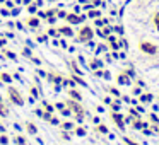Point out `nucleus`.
Listing matches in <instances>:
<instances>
[{
	"label": "nucleus",
	"mask_w": 159,
	"mask_h": 145,
	"mask_svg": "<svg viewBox=\"0 0 159 145\" xmlns=\"http://www.w3.org/2000/svg\"><path fill=\"white\" fill-rule=\"evenodd\" d=\"M93 34H94L93 29H91L89 26H84V28L79 31V41H84V43H86V41H91Z\"/></svg>",
	"instance_id": "nucleus-1"
},
{
	"label": "nucleus",
	"mask_w": 159,
	"mask_h": 145,
	"mask_svg": "<svg viewBox=\"0 0 159 145\" xmlns=\"http://www.w3.org/2000/svg\"><path fill=\"white\" fill-rule=\"evenodd\" d=\"M140 50L144 53H147V55H154V53L157 51V46L152 45V43H149V41H142L140 43Z\"/></svg>",
	"instance_id": "nucleus-2"
},
{
	"label": "nucleus",
	"mask_w": 159,
	"mask_h": 145,
	"mask_svg": "<svg viewBox=\"0 0 159 145\" xmlns=\"http://www.w3.org/2000/svg\"><path fill=\"white\" fill-rule=\"evenodd\" d=\"M9 96H11L12 103H16L17 106H22V104H24V101H22V97L19 96V92H17L16 89H9Z\"/></svg>",
	"instance_id": "nucleus-3"
},
{
	"label": "nucleus",
	"mask_w": 159,
	"mask_h": 145,
	"mask_svg": "<svg viewBox=\"0 0 159 145\" xmlns=\"http://www.w3.org/2000/svg\"><path fill=\"white\" fill-rule=\"evenodd\" d=\"M65 19L70 22V24H79V22H82L86 17H79L77 14H69V15H65Z\"/></svg>",
	"instance_id": "nucleus-4"
},
{
	"label": "nucleus",
	"mask_w": 159,
	"mask_h": 145,
	"mask_svg": "<svg viewBox=\"0 0 159 145\" xmlns=\"http://www.w3.org/2000/svg\"><path fill=\"white\" fill-rule=\"evenodd\" d=\"M26 22H28L29 28H38V26H39V19L38 17H29Z\"/></svg>",
	"instance_id": "nucleus-5"
},
{
	"label": "nucleus",
	"mask_w": 159,
	"mask_h": 145,
	"mask_svg": "<svg viewBox=\"0 0 159 145\" xmlns=\"http://www.w3.org/2000/svg\"><path fill=\"white\" fill-rule=\"evenodd\" d=\"M69 106L72 108V109L75 111V113H79V116H82V108H80L77 103H72V101H70V103H69Z\"/></svg>",
	"instance_id": "nucleus-6"
},
{
	"label": "nucleus",
	"mask_w": 159,
	"mask_h": 145,
	"mask_svg": "<svg viewBox=\"0 0 159 145\" xmlns=\"http://www.w3.org/2000/svg\"><path fill=\"white\" fill-rule=\"evenodd\" d=\"M58 33H62V34H65V36H74V31H72L70 28H67V26L60 28V29H58Z\"/></svg>",
	"instance_id": "nucleus-7"
},
{
	"label": "nucleus",
	"mask_w": 159,
	"mask_h": 145,
	"mask_svg": "<svg viewBox=\"0 0 159 145\" xmlns=\"http://www.w3.org/2000/svg\"><path fill=\"white\" fill-rule=\"evenodd\" d=\"M113 120H115V123H116L118 126H120L121 130H123V128H125V125H123V120H121V116H120V114H113Z\"/></svg>",
	"instance_id": "nucleus-8"
},
{
	"label": "nucleus",
	"mask_w": 159,
	"mask_h": 145,
	"mask_svg": "<svg viewBox=\"0 0 159 145\" xmlns=\"http://www.w3.org/2000/svg\"><path fill=\"white\" fill-rule=\"evenodd\" d=\"M26 128H28V131H29V133H33V135L36 133V126H34L33 123H28V125H26Z\"/></svg>",
	"instance_id": "nucleus-9"
},
{
	"label": "nucleus",
	"mask_w": 159,
	"mask_h": 145,
	"mask_svg": "<svg viewBox=\"0 0 159 145\" xmlns=\"http://www.w3.org/2000/svg\"><path fill=\"white\" fill-rule=\"evenodd\" d=\"M2 79H4V82H12V77L11 75H9V73H2Z\"/></svg>",
	"instance_id": "nucleus-10"
},
{
	"label": "nucleus",
	"mask_w": 159,
	"mask_h": 145,
	"mask_svg": "<svg viewBox=\"0 0 159 145\" xmlns=\"http://www.w3.org/2000/svg\"><path fill=\"white\" fill-rule=\"evenodd\" d=\"M70 92V96L74 97V99H77V101H80V94L79 92H75V90H69Z\"/></svg>",
	"instance_id": "nucleus-11"
},
{
	"label": "nucleus",
	"mask_w": 159,
	"mask_h": 145,
	"mask_svg": "<svg viewBox=\"0 0 159 145\" xmlns=\"http://www.w3.org/2000/svg\"><path fill=\"white\" fill-rule=\"evenodd\" d=\"M36 7H38V5H31V4H29V5H28V12L34 14V12H36Z\"/></svg>",
	"instance_id": "nucleus-12"
},
{
	"label": "nucleus",
	"mask_w": 159,
	"mask_h": 145,
	"mask_svg": "<svg viewBox=\"0 0 159 145\" xmlns=\"http://www.w3.org/2000/svg\"><path fill=\"white\" fill-rule=\"evenodd\" d=\"M118 82L120 84H128V79H125V75H120L118 77Z\"/></svg>",
	"instance_id": "nucleus-13"
},
{
	"label": "nucleus",
	"mask_w": 159,
	"mask_h": 145,
	"mask_svg": "<svg viewBox=\"0 0 159 145\" xmlns=\"http://www.w3.org/2000/svg\"><path fill=\"white\" fill-rule=\"evenodd\" d=\"M154 24H156V28L159 29V12H157V14L154 15Z\"/></svg>",
	"instance_id": "nucleus-14"
},
{
	"label": "nucleus",
	"mask_w": 159,
	"mask_h": 145,
	"mask_svg": "<svg viewBox=\"0 0 159 145\" xmlns=\"http://www.w3.org/2000/svg\"><path fill=\"white\" fill-rule=\"evenodd\" d=\"M16 142H17L19 145H26V142H24V138H22V137H17V138H16Z\"/></svg>",
	"instance_id": "nucleus-15"
},
{
	"label": "nucleus",
	"mask_w": 159,
	"mask_h": 145,
	"mask_svg": "<svg viewBox=\"0 0 159 145\" xmlns=\"http://www.w3.org/2000/svg\"><path fill=\"white\" fill-rule=\"evenodd\" d=\"M98 15H99V12H98V11H91L89 12V17H98Z\"/></svg>",
	"instance_id": "nucleus-16"
},
{
	"label": "nucleus",
	"mask_w": 159,
	"mask_h": 145,
	"mask_svg": "<svg viewBox=\"0 0 159 145\" xmlns=\"http://www.w3.org/2000/svg\"><path fill=\"white\" fill-rule=\"evenodd\" d=\"M7 137H0V143H2V145H7Z\"/></svg>",
	"instance_id": "nucleus-17"
},
{
	"label": "nucleus",
	"mask_w": 159,
	"mask_h": 145,
	"mask_svg": "<svg viewBox=\"0 0 159 145\" xmlns=\"http://www.w3.org/2000/svg\"><path fill=\"white\" fill-rule=\"evenodd\" d=\"M0 14H2V15H9L11 12H9L7 9H0Z\"/></svg>",
	"instance_id": "nucleus-18"
},
{
	"label": "nucleus",
	"mask_w": 159,
	"mask_h": 145,
	"mask_svg": "<svg viewBox=\"0 0 159 145\" xmlns=\"http://www.w3.org/2000/svg\"><path fill=\"white\" fill-rule=\"evenodd\" d=\"M48 34H50V36H57V34H58V31H55V29H50Z\"/></svg>",
	"instance_id": "nucleus-19"
},
{
	"label": "nucleus",
	"mask_w": 159,
	"mask_h": 145,
	"mask_svg": "<svg viewBox=\"0 0 159 145\" xmlns=\"http://www.w3.org/2000/svg\"><path fill=\"white\" fill-rule=\"evenodd\" d=\"M99 131H101V133H106V131H108V128H106V126H103V125H101V126H99Z\"/></svg>",
	"instance_id": "nucleus-20"
},
{
	"label": "nucleus",
	"mask_w": 159,
	"mask_h": 145,
	"mask_svg": "<svg viewBox=\"0 0 159 145\" xmlns=\"http://www.w3.org/2000/svg\"><path fill=\"white\" fill-rule=\"evenodd\" d=\"M41 118H45V120H50L52 116H50V113H43V116H41Z\"/></svg>",
	"instance_id": "nucleus-21"
},
{
	"label": "nucleus",
	"mask_w": 159,
	"mask_h": 145,
	"mask_svg": "<svg viewBox=\"0 0 159 145\" xmlns=\"http://www.w3.org/2000/svg\"><path fill=\"white\" fill-rule=\"evenodd\" d=\"M7 7H11V9L14 7V2H12V0H7Z\"/></svg>",
	"instance_id": "nucleus-22"
},
{
	"label": "nucleus",
	"mask_w": 159,
	"mask_h": 145,
	"mask_svg": "<svg viewBox=\"0 0 159 145\" xmlns=\"http://www.w3.org/2000/svg\"><path fill=\"white\" fill-rule=\"evenodd\" d=\"M63 128H65V130H69V128H72V123H65V125H63Z\"/></svg>",
	"instance_id": "nucleus-23"
},
{
	"label": "nucleus",
	"mask_w": 159,
	"mask_h": 145,
	"mask_svg": "<svg viewBox=\"0 0 159 145\" xmlns=\"http://www.w3.org/2000/svg\"><path fill=\"white\" fill-rule=\"evenodd\" d=\"M151 99H152L151 96H142V101H151Z\"/></svg>",
	"instance_id": "nucleus-24"
},
{
	"label": "nucleus",
	"mask_w": 159,
	"mask_h": 145,
	"mask_svg": "<svg viewBox=\"0 0 159 145\" xmlns=\"http://www.w3.org/2000/svg\"><path fill=\"white\" fill-rule=\"evenodd\" d=\"M113 109H120V103H115L113 104Z\"/></svg>",
	"instance_id": "nucleus-25"
},
{
	"label": "nucleus",
	"mask_w": 159,
	"mask_h": 145,
	"mask_svg": "<svg viewBox=\"0 0 159 145\" xmlns=\"http://www.w3.org/2000/svg\"><path fill=\"white\" fill-rule=\"evenodd\" d=\"M65 15H67V14H65L63 11H60V12H58V17H65Z\"/></svg>",
	"instance_id": "nucleus-26"
},
{
	"label": "nucleus",
	"mask_w": 159,
	"mask_h": 145,
	"mask_svg": "<svg viewBox=\"0 0 159 145\" xmlns=\"http://www.w3.org/2000/svg\"><path fill=\"white\" fill-rule=\"evenodd\" d=\"M7 56H9V58H16V55H14V53H11V51H7Z\"/></svg>",
	"instance_id": "nucleus-27"
},
{
	"label": "nucleus",
	"mask_w": 159,
	"mask_h": 145,
	"mask_svg": "<svg viewBox=\"0 0 159 145\" xmlns=\"http://www.w3.org/2000/svg\"><path fill=\"white\" fill-rule=\"evenodd\" d=\"M22 4H24V5H29V4H31V0H22Z\"/></svg>",
	"instance_id": "nucleus-28"
},
{
	"label": "nucleus",
	"mask_w": 159,
	"mask_h": 145,
	"mask_svg": "<svg viewBox=\"0 0 159 145\" xmlns=\"http://www.w3.org/2000/svg\"><path fill=\"white\" fill-rule=\"evenodd\" d=\"M5 45V41H4V39H0V46H4Z\"/></svg>",
	"instance_id": "nucleus-29"
},
{
	"label": "nucleus",
	"mask_w": 159,
	"mask_h": 145,
	"mask_svg": "<svg viewBox=\"0 0 159 145\" xmlns=\"http://www.w3.org/2000/svg\"><path fill=\"white\" fill-rule=\"evenodd\" d=\"M0 2H5V0H0Z\"/></svg>",
	"instance_id": "nucleus-30"
}]
</instances>
